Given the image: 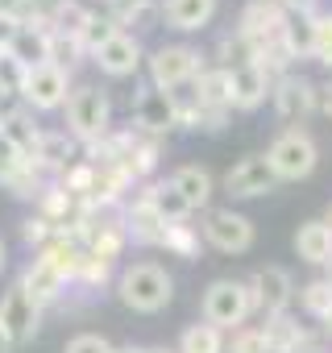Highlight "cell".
<instances>
[{
  "label": "cell",
  "mask_w": 332,
  "mask_h": 353,
  "mask_svg": "<svg viewBox=\"0 0 332 353\" xmlns=\"http://www.w3.org/2000/svg\"><path fill=\"white\" fill-rule=\"evenodd\" d=\"M116 295H121L125 307H133L141 316H158L175 299V279L158 262H133V266H125L116 274Z\"/></svg>",
  "instance_id": "cell-1"
},
{
  "label": "cell",
  "mask_w": 332,
  "mask_h": 353,
  "mask_svg": "<svg viewBox=\"0 0 332 353\" xmlns=\"http://www.w3.org/2000/svg\"><path fill=\"white\" fill-rule=\"evenodd\" d=\"M63 112H67V133H71L83 150L100 145V141L112 133V104H108V96H104L96 83L71 88Z\"/></svg>",
  "instance_id": "cell-2"
},
{
  "label": "cell",
  "mask_w": 332,
  "mask_h": 353,
  "mask_svg": "<svg viewBox=\"0 0 332 353\" xmlns=\"http://www.w3.org/2000/svg\"><path fill=\"white\" fill-rule=\"evenodd\" d=\"M262 158L270 162V170H274L278 183H299V179H307V174L315 170L320 145H315V137L303 133V129H282V133L270 141V150H266Z\"/></svg>",
  "instance_id": "cell-3"
},
{
  "label": "cell",
  "mask_w": 332,
  "mask_h": 353,
  "mask_svg": "<svg viewBox=\"0 0 332 353\" xmlns=\"http://www.w3.org/2000/svg\"><path fill=\"white\" fill-rule=\"evenodd\" d=\"M200 312H204V320L216 324L220 332H225V328L237 332V328L249 320V312H253V291H249V283H241V279H216V283H208V291H204V299H200Z\"/></svg>",
  "instance_id": "cell-4"
},
{
  "label": "cell",
  "mask_w": 332,
  "mask_h": 353,
  "mask_svg": "<svg viewBox=\"0 0 332 353\" xmlns=\"http://www.w3.org/2000/svg\"><path fill=\"white\" fill-rule=\"evenodd\" d=\"M287 26H291V13H287L282 0H249V5L241 9V17H237V34L253 46V54L278 46L287 38Z\"/></svg>",
  "instance_id": "cell-5"
},
{
  "label": "cell",
  "mask_w": 332,
  "mask_h": 353,
  "mask_svg": "<svg viewBox=\"0 0 332 353\" xmlns=\"http://www.w3.org/2000/svg\"><path fill=\"white\" fill-rule=\"evenodd\" d=\"M204 75V54L187 42H171V46H158L149 54V83L162 92H175L187 88Z\"/></svg>",
  "instance_id": "cell-6"
},
{
  "label": "cell",
  "mask_w": 332,
  "mask_h": 353,
  "mask_svg": "<svg viewBox=\"0 0 332 353\" xmlns=\"http://www.w3.org/2000/svg\"><path fill=\"white\" fill-rule=\"evenodd\" d=\"M71 96V71L67 67H54V63H42V67H30L25 71V83H21V104L30 112H54L63 108Z\"/></svg>",
  "instance_id": "cell-7"
},
{
  "label": "cell",
  "mask_w": 332,
  "mask_h": 353,
  "mask_svg": "<svg viewBox=\"0 0 332 353\" xmlns=\"http://www.w3.org/2000/svg\"><path fill=\"white\" fill-rule=\"evenodd\" d=\"M0 328L9 332L13 349L17 345H30L38 336V328H42V303L21 283H13L5 295H0Z\"/></svg>",
  "instance_id": "cell-8"
},
{
  "label": "cell",
  "mask_w": 332,
  "mask_h": 353,
  "mask_svg": "<svg viewBox=\"0 0 332 353\" xmlns=\"http://www.w3.org/2000/svg\"><path fill=\"white\" fill-rule=\"evenodd\" d=\"M204 241L220 254H245L253 245V221L237 208H212L204 216Z\"/></svg>",
  "instance_id": "cell-9"
},
{
  "label": "cell",
  "mask_w": 332,
  "mask_h": 353,
  "mask_svg": "<svg viewBox=\"0 0 332 353\" xmlns=\"http://www.w3.org/2000/svg\"><path fill=\"white\" fill-rule=\"evenodd\" d=\"M249 291H253V312H262V320L291 312L295 299V279L282 266H258L249 274Z\"/></svg>",
  "instance_id": "cell-10"
},
{
  "label": "cell",
  "mask_w": 332,
  "mask_h": 353,
  "mask_svg": "<svg viewBox=\"0 0 332 353\" xmlns=\"http://www.w3.org/2000/svg\"><path fill=\"white\" fill-rule=\"evenodd\" d=\"M270 96H274V112H278L287 125H299V121H307V117L320 108V88H315L307 75H299V71L274 79Z\"/></svg>",
  "instance_id": "cell-11"
},
{
  "label": "cell",
  "mask_w": 332,
  "mask_h": 353,
  "mask_svg": "<svg viewBox=\"0 0 332 353\" xmlns=\"http://www.w3.org/2000/svg\"><path fill=\"white\" fill-rule=\"evenodd\" d=\"M274 188H278V179H274V170H270V162L262 154H245L241 162H233L225 170V192L233 200H258V196H266Z\"/></svg>",
  "instance_id": "cell-12"
},
{
  "label": "cell",
  "mask_w": 332,
  "mask_h": 353,
  "mask_svg": "<svg viewBox=\"0 0 332 353\" xmlns=\"http://www.w3.org/2000/svg\"><path fill=\"white\" fill-rule=\"evenodd\" d=\"M133 125L137 133L145 137H162V133H171L179 121H175V108H171V92H162L154 83H145L133 100Z\"/></svg>",
  "instance_id": "cell-13"
},
{
  "label": "cell",
  "mask_w": 332,
  "mask_h": 353,
  "mask_svg": "<svg viewBox=\"0 0 332 353\" xmlns=\"http://www.w3.org/2000/svg\"><path fill=\"white\" fill-rule=\"evenodd\" d=\"M0 137H5L25 166H38V150H42V129L34 125V112L21 104V108H5L0 112Z\"/></svg>",
  "instance_id": "cell-14"
},
{
  "label": "cell",
  "mask_w": 332,
  "mask_h": 353,
  "mask_svg": "<svg viewBox=\"0 0 332 353\" xmlns=\"http://www.w3.org/2000/svg\"><path fill=\"white\" fill-rule=\"evenodd\" d=\"M92 63L104 71V75H112V79H125V75H137V67H141V42L133 38V34H116V38H108L96 54H92Z\"/></svg>",
  "instance_id": "cell-15"
},
{
  "label": "cell",
  "mask_w": 332,
  "mask_h": 353,
  "mask_svg": "<svg viewBox=\"0 0 332 353\" xmlns=\"http://www.w3.org/2000/svg\"><path fill=\"white\" fill-rule=\"evenodd\" d=\"M229 79H233V108H237V112L262 108L266 96H270V88H274V79H270L258 63H245V67L229 71Z\"/></svg>",
  "instance_id": "cell-16"
},
{
  "label": "cell",
  "mask_w": 332,
  "mask_h": 353,
  "mask_svg": "<svg viewBox=\"0 0 332 353\" xmlns=\"http://www.w3.org/2000/svg\"><path fill=\"white\" fill-rule=\"evenodd\" d=\"M216 5L220 0H166L162 21L171 30H179V34H196V30H204L216 17Z\"/></svg>",
  "instance_id": "cell-17"
},
{
  "label": "cell",
  "mask_w": 332,
  "mask_h": 353,
  "mask_svg": "<svg viewBox=\"0 0 332 353\" xmlns=\"http://www.w3.org/2000/svg\"><path fill=\"white\" fill-rule=\"evenodd\" d=\"M295 254L307 266H328L332 262V225L328 221H303L295 233Z\"/></svg>",
  "instance_id": "cell-18"
},
{
  "label": "cell",
  "mask_w": 332,
  "mask_h": 353,
  "mask_svg": "<svg viewBox=\"0 0 332 353\" xmlns=\"http://www.w3.org/2000/svg\"><path fill=\"white\" fill-rule=\"evenodd\" d=\"M196 96H200V112H233V79L225 67H204V75L196 79Z\"/></svg>",
  "instance_id": "cell-19"
},
{
  "label": "cell",
  "mask_w": 332,
  "mask_h": 353,
  "mask_svg": "<svg viewBox=\"0 0 332 353\" xmlns=\"http://www.w3.org/2000/svg\"><path fill=\"white\" fill-rule=\"evenodd\" d=\"M171 188L187 200V208L191 212H200V208H208V200H212V174H208V166H196V162H187V166H179L175 174H171Z\"/></svg>",
  "instance_id": "cell-20"
},
{
  "label": "cell",
  "mask_w": 332,
  "mask_h": 353,
  "mask_svg": "<svg viewBox=\"0 0 332 353\" xmlns=\"http://www.w3.org/2000/svg\"><path fill=\"white\" fill-rule=\"evenodd\" d=\"M21 287H25V291H30V295H34V299L46 307V303H54V299L67 291V279H63V274H59L50 262H42V258H30V266L21 270Z\"/></svg>",
  "instance_id": "cell-21"
},
{
  "label": "cell",
  "mask_w": 332,
  "mask_h": 353,
  "mask_svg": "<svg viewBox=\"0 0 332 353\" xmlns=\"http://www.w3.org/2000/svg\"><path fill=\"white\" fill-rule=\"evenodd\" d=\"M141 192H145V200L154 204V212L162 216V225H187L191 208H187V200L171 188V179H166V183H141Z\"/></svg>",
  "instance_id": "cell-22"
},
{
  "label": "cell",
  "mask_w": 332,
  "mask_h": 353,
  "mask_svg": "<svg viewBox=\"0 0 332 353\" xmlns=\"http://www.w3.org/2000/svg\"><path fill=\"white\" fill-rule=\"evenodd\" d=\"M262 332H266V341H270V353H295V349H299V341L307 336V328H303L291 312L270 316V320L262 324Z\"/></svg>",
  "instance_id": "cell-23"
},
{
  "label": "cell",
  "mask_w": 332,
  "mask_h": 353,
  "mask_svg": "<svg viewBox=\"0 0 332 353\" xmlns=\"http://www.w3.org/2000/svg\"><path fill=\"white\" fill-rule=\"evenodd\" d=\"M179 353H225V332L208 320H196L179 336Z\"/></svg>",
  "instance_id": "cell-24"
},
{
  "label": "cell",
  "mask_w": 332,
  "mask_h": 353,
  "mask_svg": "<svg viewBox=\"0 0 332 353\" xmlns=\"http://www.w3.org/2000/svg\"><path fill=\"white\" fill-rule=\"evenodd\" d=\"M116 34H121V21H112L108 13H96V9H92L87 26L79 30V50H83V54H96V50H100L108 38H116Z\"/></svg>",
  "instance_id": "cell-25"
},
{
  "label": "cell",
  "mask_w": 332,
  "mask_h": 353,
  "mask_svg": "<svg viewBox=\"0 0 332 353\" xmlns=\"http://www.w3.org/2000/svg\"><path fill=\"white\" fill-rule=\"evenodd\" d=\"M299 303H303V312L311 316V320H328L332 316V279H311L303 291H299Z\"/></svg>",
  "instance_id": "cell-26"
},
{
  "label": "cell",
  "mask_w": 332,
  "mask_h": 353,
  "mask_svg": "<svg viewBox=\"0 0 332 353\" xmlns=\"http://www.w3.org/2000/svg\"><path fill=\"white\" fill-rule=\"evenodd\" d=\"M311 59L332 71V9H320L311 17Z\"/></svg>",
  "instance_id": "cell-27"
},
{
  "label": "cell",
  "mask_w": 332,
  "mask_h": 353,
  "mask_svg": "<svg viewBox=\"0 0 332 353\" xmlns=\"http://www.w3.org/2000/svg\"><path fill=\"white\" fill-rule=\"evenodd\" d=\"M162 250H171L175 258H200V233L191 225H166V237H162Z\"/></svg>",
  "instance_id": "cell-28"
},
{
  "label": "cell",
  "mask_w": 332,
  "mask_h": 353,
  "mask_svg": "<svg viewBox=\"0 0 332 353\" xmlns=\"http://www.w3.org/2000/svg\"><path fill=\"white\" fill-rule=\"evenodd\" d=\"M216 67H225V71H237V67H245V63H253L258 54H253V46L241 38V34H229V38H220V46H216Z\"/></svg>",
  "instance_id": "cell-29"
},
{
  "label": "cell",
  "mask_w": 332,
  "mask_h": 353,
  "mask_svg": "<svg viewBox=\"0 0 332 353\" xmlns=\"http://www.w3.org/2000/svg\"><path fill=\"white\" fill-rule=\"evenodd\" d=\"M229 353H270V341L258 324H241L229 341Z\"/></svg>",
  "instance_id": "cell-30"
},
{
  "label": "cell",
  "mask_w": 332,
  "mask_h": 353,
  "mask_svg": "<svg viewBox=\"0 0 332 353\" xmlns=\"http://www.w3.org/2000/svg\"><path fill=\"white\" fill-rule=\"evenodd\" d=\"M21 83H25V67L9 50H0V96H21Z\"/></svg>",
  "instance_id": "cell-31"
},
{
  "label": "cell",
  "mask_w": 332,
  "mask_h": 353,
  "mask_svg": "<svg viewBox=\"0 0 332 353\" xmlns=\"http://www.w3.org/2000/svg\"><path fill=\"white\" fill-rule=\"evenodd\" d=\"M108 274H112V262L83 254V258H79V270H75V283H83V287H100Z\"/></svg>",
  "instance_id": "cell-32"
},
{
  "label": "cell",
  "mask_w": 332,
  "mask_h": 353,
  "mask_svg": "<svg viewBox=\"0 0 332 353\" xmlns=\"http://www.w3.org/2000/svg\"><path fill=\"white\" fill-rule=\"evenodd\" d=\"M21 237H25V245H38V250H42L50 237H59V229H54L46 216H30V221L21 225Z\"/></svg>",
  "instance_id": "cell-33"
},
{
  "label": "cell",
  "mask_w": 332,
  "mask_h": 353,
  "mask_svg": "<svg viewBox=\"0 0 332 353\" xmlns=\"http://www.w3.org/2000/svg\"><path fill=\"white\" fill-rule=\"evenodd\" d=\"M104 5H108V17H112V21H121V30H125V21L141 17V13L154 5V0H104Z\"/></svg>",
  "instance_id": "cell-34"
},
{
  "label": "cell",
  "mask_w": 332,
  "mask_h": 353,
  "mask_svg": "<svg viewBox=\"0 0 332 353\" xmlns=\"http://www.w3.org/2000/svg\"><path fill=\"white\" fill-rule=\"evenodd\" d=\"M25 162H21V154L5 141V137H0V188H9L13 179H17V170H21Z\"/></svg>",
  "instance_id": "cell-35"
},
{
  "label": "cell",
  "mask_w": 332,
  "mask_h": 353,
  "mask_svg": "<svg viewBox=\"0 0 332 353\" xmlns=\"http://www.w3.org/2000/svg\"><path fill=\"white\" fill-rule=\"evenodd\" d=\"M67 353H112V345L96 332H79V336L67 341Z\"/></svg>",
  "instance_id": "cell-36"
},
{
  "label": "cell",
  "mask_w": 332,
  "mask_h": 353,
  "mask_svg": "<svg viewBox=\"0 0 332 353\" xmlns=\"http://www.w3.org/2000/svg\"><path fill=\"white\" fill-rule=\"evenodd\" d=\"M295 353H328V336H324V328H320V332H311V328H307V336L299 341V349H295Z\"/></svg>",
  "instance_id": "cell-37"
},
{
  "label": "cell",
  "mask_w": 332,
  "mask_h": 353,
  "mask_svg": "<svg viewBox=\"0 0 332 353\" xmlns=\"http://www.w3.org/2000/svg\"><path fill=\"white\" fill-rule=\"evenodd\" d=\"M320 112H324V117L332 121V79H328V83L320 88Z\"/></svg>",
  "instance_id": "cell-38"
},
{
  "label": "cell",
  "mask_w": 332,
  "mask_h": 353,
  "mask_svg": "<svg viewBox=\"0 0 332 353\" xmlns=\"http://www.w3.org/2000/svg\"><path fill=\"white\" fill-rule=\"evenodd\" d=\"M30 5V13H50L54 5H63V0H25Z\"/></svg>",
  "instance_id": "cell-39"
},
{
  "label": "cell",
  "mask_w": 332,
  "mask_h": 353,
  "mask_svg": "<svg viewBox=\"0 0 332 353\" xmlns=\"http://www.w3.org/2000/svg\"><path fill=\"white\" fill-rule=\"evenodd\" d=\"M0 353H13V341H9V332L0 328Z\"/></svg>",
  "instance_id": "cell-40"
},
{
  "label": "cell",
  "mask_w": 332,
  "mask_h": 353,
  "mask_svg": "<svg viewBox=\"0 0 332 353\" xmlns=\"http://www.w3.org/2000/svg\"><path fill=\"white\" fill-rule=\"evenodd\" d=\"M5 266H9V245L0 241V274H5Z\"/></svg>",
  "instance_id": "cell-41"
},
{
  "label": "cell",
  "mask_w": 332,
  "mask_h": 353,
  "mask_svg": "<svg viewBox=\"0 0 332 353\" xmlns=\"http://www.w3.org/2000/svg\"><path fill=\"white\" fill-rule=\"evenodd\" d=\"M112 353H149V349H141V345H121V349H112Z\"/></svg>",
  "instance_id": "cell-42"
},
{
  "label": "cell",
  "mask_w": 332,
  "mask_h": 353,
  "mask_svg": "<svg viewBox=\"0 0 332 353\" xmlns=\"http://www.w3.org/2000/svg\"><path fill=\"white\" fill-rule=\"evenodd\" d=\"M320 328H324V336H328V341H332V316H328V320H324V324H320Z\"/></svg>",
  "instance_id": "cell-43"
},
{
  "label": "cell",
  "mask_w": 332,
  "mask_h": 353,
  "mask_svg": "<svg viewBox=\"0 0 332 353\" xmlns=\"http://www.w3.org/2000/svg\"><path fill=\"white\" fill-rule=\"evenodd\" d=\"M149 353H179V349H149Z\"/></svg>",
  "instance_id": "cell-44"
},
{
  "label": "cell",
  "mask_w": 332,
  "mask_h": 353,
  "mask_svg": "<svg viewBox=\"0 0 332 353\" xmlns=\"http://www.w3.org/2000/svg\"><path fill=\"white\" fill-rule=\"evenodd\" d=\"M328 225H332V208H328Z\"/></svg>",
  "instance_id": "cell-45"
}]
</instances>
